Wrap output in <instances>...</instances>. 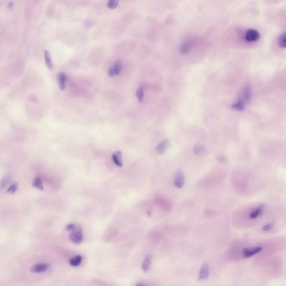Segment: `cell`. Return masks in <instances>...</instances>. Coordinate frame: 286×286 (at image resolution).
<instances>
[{"label": "cell", "instance_id": "obj_21", "mask_svg": "<svg viewBox=\"0 0 286 286\" xmlns=\"http://www.w3.org/2000/svg\"><path fill=\"white\" fill-rule=\"evenodd\" d=\"M119 3V0H109L107 3V7L109 9H115L117 8Z\"/></svg>", "mask_w": 286, "mask_h": 286}, {"label": "cell", "instance_id": "obj_22", "mask_svg": "<svg viewBox=\"0 0 286 286\" xmlns=\"http://www.w3.org/2000/svg\"><path fill=\"white\" fill-rule=\"evenodd\" d=\"M136 96L138 101L139 102H142L144 98V90L142 87H139L137 88L136 91Z\"/></svg>", "mask_w": 286, "mask_h": 286}, {"label": "cell", "instance_id": "obj_15", "mask_svg": "<svg viewBox=\"0 0 286 286\" xmlns=\"http://www.w3.org/2000/svg\"><path fill=\"white\" fill-rule=\"evenodd\" d=\"M246 103L243 100L238 98L235 102L232 104V109L238 111H241L245 109Z\"/></svg>", "mask_w": 286, "mask_h": 286}, {"label": "cell", "instance_id": "obj_19", "mask_svg": "<svg viewBox=\"0 0 286 286\" xmlns=\"http://www.w3.org/2000/svg\"><path fill=\"white\" fill-rule=\"evenodd\" d=\"M278 45L279 47L282 48H286V32H283L279 36L278 38Z\"/></svg>", "mask_w": 286, "mask_h": 286}, {"label": "cell", "instance_id": "obj_10", "mask_svg": "<svg viewBox=\"0 0 286 286\" xmlns=\"http://www.w3.org/2000/svg\"><path fill=\"white\" fill-rule=\"evenodd\" d=\"M122 69V63L121 60H117L116 62L115 63L114 66L112 68H110L109 71H108V74L110 77H114L116 75H120V73L121 72Z\"/></svg>", "mask_w": 286, "mask_h": 286}, {"label": "cell", "instance_id": "obj_17", "mask_svg": "<svg viewBox=\"0 0 286 286\" xmlns=\"http://www.w3.org/2000/svg\"><path fill=\"white\" fill-rule=\"evenodd\" d=\"M82 261H83L82 256L81 255H77L70 259V266H79L81 265V264L82 263Z\"/></svg>", "mask_w": 286, "mask_h": 286}, {"label": "cell", "instance_id": "obj_24", "mask_svg": "<svg viewBox=\"0 0 286 286\" xmlns=\"http://www.w3.org/2000/svg\"><path fill=\"white\" fill-rule=\"evenodd\" d=\"M190 49V47L188 44H184L182 45V47L181 48V52L183 54H186L189 51Z\"/></svg>", "mask_w": 286, "mask_h": 286}, {"label": "cell", "instance_id": "obj_3", "mask_svg": "<svg viewBox=\"0 0 286 286\" xmlns=\"http://www.w3.org/2000/svg\"><path fill=\"white\" fill-rule=\"evenodd\" d=\"M256 269L259 273L267 278H276L281 273L282 263L278 257L266 256L256 259Z\"/></svg>", "mask_w": 286, "mask_h": 286}, {"label": "cell", "instance_id": "obj_20", "mask_svg": "<svg viewBox=\"0 0 286 286\" xmlns=\"http://www.w3.org/2000/svg\"><path fill=\"white\" fill-rule=\"evenodd\" d=\"M11 182V178L10 176H6L3 178L1 182V189H3L8 186Z\"/></svg>", "mask_w": 286, "mask_h": 286}, {"label": "cell", "instance_id": "obj_26", "mask_svg": "<svg viewBox=\"0 0 286 286\" xmlns=\"http://www.w3.org/2000/svg\"><path fill=\"white\" fill-rule=\"evenodd\" d=\"M76 225L75 224H69L65 227V230L67 231H72V230L75 229V227Z\"/></svg>", "mask_w": 286, "mask_h": 286}, {"label": "cell", "instance_id": "obj_12", "mask_svg": "<svg viewBox=\"0 0 286 286\" xmlns=\"http://www.w3.org/2000/svg\"><path fill=\"white\" fill-rule=\"evenodd\" d=\"M112 159L114 164L117 167H122L123 162L122 159V153L120 150L115 152L112 155Z\"/></svg>", "mask_w": 286, "mask_h": 286}, {"label": "cell", "instance_id": "obj_13", "mask_svg": "<svg viewBox=\"0 0 286 286\" xmlns=\"http://www.w3.org/2000/svg\"><path fill=\"white\" fill-rule=\"evenodd\" d=\"M152 255H147L145 258L144 261L143 262L142 266V269L143 271L147 273L149 271L152 266Z\"/></svg>", "mask_w": 286, "mask_h": 286}, {"label": "cell", "instance_id": "obj_23", "mask_svg": "<svg viewBox=\"0 0 286 286\" xmlns=\"http://www.w3.org/2000/svg\"><path fill=\"white\" fill-rule=\"evenodd\" d=\"M19 184L17 182H14L7 189V192L10 193H14L18 190Z\"/></svg>", "mask_w": 286, "mask_h": 286}, {"label": "cell", "instance_id": "obj_11", "mask_svg": "<svg viewBox=\"0 0 286 286\" xmlns=\"http://www.w3.org/2000/svg\"><path fill=\"white\" fill-rule=\"evenodd\" d=\"M58 84L59 86L60 91H63L65 89L66 87V82H67V76L64 72H60L58 73L57 76Z\"/></svg>", "mask_w": 286, "mask_h": 286}, {"label": "cell", "instance_id": "obj_7", "mask_svg": "<svg viewBox=\"0 0 286 286\" xmlns=\"http://www.w3.org/2000/svg\"><path fill=\"white\" fill-rule=\"evenodd\" d=\"M185 177L182 171H178L174 175L173 183L174 186L178 188H181L184 186Z\"/></svg>", "mask_w": 286, "mask_h": 286}, {"label": "cell", "instance_id": "obj_6", "mask_svg": "<svg viewBox=\"0 0 286 286\" xmlns=\"http://www.w3.org/2000/svg\"><path fill=\"white\" fill-rule=\"evenodd\" d=\"M239 98L243 100L246 103V104H249L251 99V89L249 85H245L243 87L240 92Z\"/></svg>", "mask_w": 286, "mask_h": 286}, {"label": "cell", "instance_id": "obj_5", "mask_svg": "<svg viewBox=\"0 0 286 286\" xmlns=\"http://www.w3.org/2000/svg\"><path fill=\"white\" fill-rule=\"evenodd\" d=\"M260 37V33L257 30L253 29L247 30L245 35V39L248 42H255L259 40Z\"/></svg>", "mask_w": 286, "mask_h": 286}, {"label": "cell", "instance_id": "obj_9", "mask_svg": "<svg viewBox=\"0 0 286 286\" xmlns=\"http://www.w3.org/2000/svg\"><path fill=\"white\" fill-rule=\"evenodd\" d=\"M210 273V266L206 263L202 264L201 269L199 271V281H206L209 277Z\"/></svg>", "mask_w": 286, "mask_h": 286}, {"label": "cell", "instance_id": "obj_1", "mask_svg": "<svg viewBox=\"0 0 286 286\" xmlns=\"http://www.w3.org/2000/svg\"><path fill=\"white\" fill-rule=\"evenodd\" d=\"M286 248V238H274L255 241H245L238 246L235 256L238 259L261 258L272 255Z\"/></svg>", "mask_w": 286, "mask_h": 286}, {"label": "cell", "instance_id": "obj_4", "mask_svg": "<svg viewBox=\"0 0 286 286\" xmlns=\"http://www.w3.org/2000/svg\"><path fill=\"white\" fill-rule=\"evenodd\" d=\"M70 241L76 244L82 243L83 240V231L80 225H76L69 236Z\"/></svg>", "mask_w": 286, "mask_h": 286}, {"label": "cell", "instance_id": "obj_18", "mask_svg": "<svg viewBox=\"0 0 286 286\" xmlns=\"http://www.w3.org/2000/svg\"><path fill=\"white\" fill-rule=\"evenodd\" d=\"M32 186L35 187L37 189L39 190H43L44 187H43V184H42V179L40 177H35L34 179L33 180L32 183Z\"/></svg>", "mask_w": 286, "mask_h": 286}, {"label": "cell", "instance_id": "obj_2", "mask_svg": "<svg viewBox=\"0 0 286 286\" xmlns=\"http://www.w3.org/2000/svg\"><path fill=\"white\" fill-rule=\"evenodd\" d=\"M269 212L268 206L265 204H248L236 211L234 215L235 224L240 228L251 229L266 220Z\"/></svg>", "mask_w": 286, "mask_h": 286}, {"label": "cell", "instance_id": "obj_16", "mask_svg": "<svg viewBox=\"0 0 286 286\" xmlns=\"http://www.w3.org/2000/svg\"><path fill=\"white\" fill-rule=\"evenodd\" d=\"M44 56L45 59V64L48 68L50 70H52L53 69V65L52 58L50 57V53L47 50H44Z\"/></svg>", "mask_w": 286, "mask_h": 286}, {"label": "cell", "instance_id": "obj_14", "mask_svg": "<svg viewBox=\"0 0 286 286\" xmlns=\"http://www.w3.org/2000/svg\"><path fill=\"white\" fill-rule=\"evenodd\" d=\"M169 142L168 139H164L160 142L159 144L157 145L156 148L157 152L158 154H163L166 151L168 147H169Z\"/></svg>", "mask_w": 286, "mask_h": 286}, {"label": "cell", "instance_id": "obj_8", "mask_svg": "<svg viewBox=\"0 0 286 286\" xmlns=\"http://www.w3.org/2000/svg\"><path fill=\"white\" fill-rule=\"evenodd\" d=\"M49 264L44 263H37L33 265L30 268V271L34 273H40L47 271L49 268Z\"/></svg>", "mask_w": 286, "mask_h": 286}, {"label": "cell", "instance_id": "obj_25", "mask_svg": "<svg viewBox=\"0 0 286 286\" xmlns=\"http://www.w3.org/2000/svg\"><path fill=\"white\" fill-rule=\"evenodd\" d=\"M204 151V147L201 145H196L194 148V153L196 154H199Z\"/></svg>", "mask_w": 286, "mask_h": 286}]
</instances>
